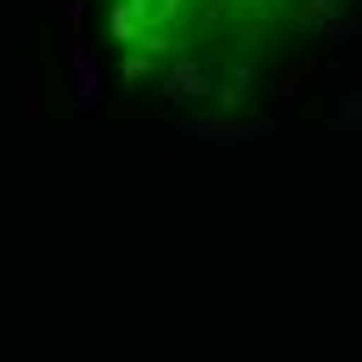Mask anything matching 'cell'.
Listing matches in <instances>:
<instances>
[{"instance_id": "1", "label": "cell", "mask_w": 362, "mask_h": 362, "mask_svg": "<svg viewBox=\"0 0 362 362\" xmlns=\"http://www.w3.org/2000/svg\"><path fill=\"white\" fill-rule=\"evenodd\" d=\"M344 6L350 0H100L125 75L181 100L244 94L337 25Z\"/></svg>"}]
</instances>
